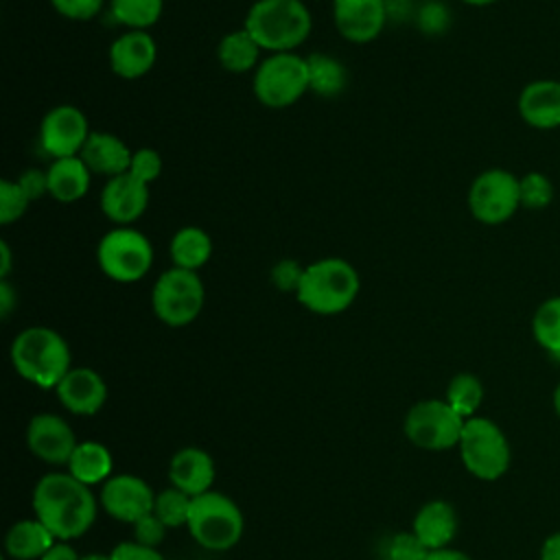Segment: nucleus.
<instances>
[{"label":"nucleus","instance_id":"20","mask_svg":"<svg viewBox=\"0 0 560 560\" xmlns=\"http://www.w3.org/2000/svg\"><path fill=\"white\" fill-rule=\"evenodd\" d=\"M171 486L184 490L190 497L208 492L214 483V459L210 453L197 446L179 448L168 462Z\"/></svg>","mask_w":560,"mask_h":560},{"label":"nucleus","instance_id":"18","mask_svg":"<svg viewBox=\"0 0 560 560\" xmlns=\"http://www.w3.org/2000/svg\"><path fill=\"white\" fill-rule=\"evenodd\" d=\"M158 61V44L149 31H125L109 46V66L120 79H140Z\"/></svg>","mask_w":560,"mask_h":560},{"label":"nucleus","instance_id":"50","mask_svg":"<svg viewBox=\"0 0 560 560\" xmlns=\"http://www.w3.org/2000/svg\"><path fill=\"white\" fill-rule=\"evenodd\" d=\"M462 2H466V4H470V7H488V4H492V2H497V0H462Z\"/></svg>","mask_w":560,"mask_h":560},{"label":"nucleus","instance_id":"30","mask_svg":"<svg viewBox=\"0 0 560 560\" xmlns=\"http://www.w3.org/2000/svg\"><path fill=\"white\" fill-rule=\"evenodd\" d=\"M532 332L540 348L560 354V295L540 302L532 317Z\"/></svg>","mask_w":560,"mask_h":560},{"label":"nucleus","instance_id":"33","mask_svg":"<svg viewBox=\"0 0 560 560\" xmlns=\"http://www.w3.org/2000/svg\"><path fill=\"white\" fill-rule=\"evenodd\" d=\"M518 195L521 208L542 210L553 201V182L538 171L525 173L523 177H518Z\"/></svg>","mask_w":560,"mask_h":560},{"label":"nucleus","instance_id":"9","mask_svg":"<svg viewBox=\"0 0 560 560\" xmlns=\"http://www.w3.org/2000/svg\"><path fill=\"white\" fill-rule=\"evenodd\" d=\"M96 260L107 278L127 284L147 276L153 265V247L140 230L118 225L98 241Z\"/></svg>","mask_w":560,"mask_h":560},{"label":"nucleus","instance_id":"24","mask_svg":"<svg viewBox=\"0 0 560 560\" xmlns=\"http://www.w3.org/2000/svg\"><path fill=\"white\" fill-rule=\"evenodd\" d=\"M57 538L37 518H22L13 523L4 536V551L13 560H39Z\"/></svg>","mask_w":560,"mask_h":560},{"label":"nucleus","instance_id":"29","mask_svg":"<svg viewBox=\"0 0 560 560\" xmlns=\"http://www.w3.org/2000/svg\"><path fill=\"white\" fill-rule=\"evenodd\" d=\"M164 9V0H109V11L116 22L129 31H147L153 26Z\"/></svg>","mask_w":560,"mask_h":560},{"label":"nucleus","instance_id":"5","mask_svg":"<svg viewBox=\"0 0 560 560\" xmlns=\"http://www.w3.org/2000/svg\"><path fill=\"white\" fill-rule=\"evenodd\" d=\"M186 527L203 549L228 551L241 540L245 518L241 508L228 494L208 490L192 497Z\"/></svg>","mask_w":560,"mask_h":560},{"label":"nucleus","instance_id":"11","mask_svg":"<svg viewBox=\"0 0 560 560\" xmlns=\"http://www.w3.org/2000/svg\"><path fill=\"white\" fill-rule=\"evenodd\" d=\"M521 208L518 177L505 168L479 173L468 190V210L483 225H501Z\"/></svg>","mask_w":560,"mask_h":560},{"label":"nucleus","instance_id":"41","mask_svg":"<svg viewBox=\"0 0 560 560\" xmlns=\"http://www.w3.org/2000/svg\"><path fill=\"white\" fill-rule=\"evenodd\" d=\"M112 560H164V556L153 549V547H144L136 540H127V542H118L112 551H109Z\"/></svg>","mask_w":560,"mask_h":560},{"label":"nucleus","instance_id":"15","mask_svg":"<svg viewBox=\"0 0 560 560\" xmlns=\"http://www.w3.org/2000/svg\"><path fill=\"white\" fill-rule=\"evenodd\" d=\"M387 0H332V22L352 44L376 39L387 22Z\"/></svg>","mask_w":560,"mask_h":560},{"label":"nucleus","instance_id":"51","mask_svg":"<svg viewBox=\"0 0 560 560\" xmlns=\"http://www.w3.org/2000/svg\"><path fill=\"white\" fill-rule=\"evenodd\" d=\"M422 2H427V0H422Z\"/></svg>","mask_w":560,"mask_h":560},{"label":"nucleus","instance_id":"4","mask_svg":"<svg viewBox=\"0 0 560 560\" xmlns=\"http://www.w3.org/2000/svg\"><path fill=\"white\" fill-rule=\"evenodd\" d=\"M359 289L357 269L348 260L330 256L304 267L295 298L315 315H337L352 306Z\"/></svg>","mask_w":560,"mask_h":560},{"label":"nucleus","instance_id":"10","mask_svg":"<svg viewBox=\"0 0 560 560\" xmlns=\"http://www.w3.org/2000/svg\"><path fill=\"white\" fill-rule=\"evenodd\" d=\"M464 422L466 420L446 400L427 398L407 411L402 431L418 448L446 451L459 444Z\"/></svg>","mask_w":560,"mask_h":560},{"label":"nucleus","instance_id":"46","mask_svg":"<svg viewBox=\"0 0 560 560\" xmlns=\"http://www.w3.org/2000/svg\"><path fill=\"white\" fill-rule=\"evenodd\" d=\"M427 560H472L468 553L459 551V549H451V547H444V549H435V551H429Z\"/></svg>","mask_w":560,"mask_h":560},{"label":"nucleus","instance_id":"32","mask_svg":"<svg viewBox=\"0 0 560 560\" xmlns=\"http://www.w3.org/2000/svg\"><path fill=\"white\" fill-rule=\"evenodd\" d=\"M190 505H192V497L186 494L184 490L168 486L164 490H160L155 494V503H153V514L168 527H182L188 525V516H190Z\"/></svg>","mask_w":560,"mask_h":560},{"label":"nucleus","instance_id":"27","mask_svg":"<svg viewBox=\"0 0 560 560\" xmlns=\"http://www.w3.org/2000/svg\"><path fill=\"white\" fill-rule=\"evenodd\" d=\"M260 50L262 48L258 46V42L243 26V28L232 31L221 37V42L217 46V59L223 70L241 74L252 68H258Z\"/></svg>","mask_w":560,"mask_h":560},{"label":"nucleus","instance_id":"48","mask_svg":"<svg viewBox=\"0 0 560 560\" xmlns=\"http://www.w3.org/2000/svg\"><path fill=\"white\" fill-rule=\"evenodd\" d=\"M81 560H112V556H109V553H96V551H92V553L81 556Z\"/></svg>","mask_w":560,"mask_h":560},{"label":"nucleus","instance_id":"6","mask_svg":"<svg viewBox=\"0 0 560 560\" xmlns=\"http://www.w3.org/2000/svg\"><path fill=\"white\" fill-rule=\"evenodd\" d=\"M457 448L466 470L481 481H494L510 468L508 438L490 418H468Z\"/></svg>","mask_w":560,"mask_h":560},{"label":"nucleus","instance_id":"39","mask_svg":"<svg viewBox=\"0 0 560 560\" xmlns=\"http://www.w3.org/2000/svg\"><path fill=\"white\" fill-rule=\"evenodd\" d=\"M105 0H50L52 9L68 20H92L101 13Z\"/></svg>","mask_w":560,"mask_h":560},{"label":"nucleus","instance_id":"8","mask_svg":"<svg viewBox=\"0 0 560 560\" xmlns=\"http://www.w3.org/2000/svg\"><path fill=\"white\" fill-rule=\"evenodd\" d=\"M254 96L273 109L298 103L308 90V61L295 52H273L262 59L254 74Z\"/></svg>","mask_w":560,"mask_h":560},{"label":"nucleus","instance_id":"23","mask_svg":"<svg viewBox=\"0 0 560 560\" xmlns=\"http://www.w3.org/2000/svg\"><path fill=\"white\" fill-rule=\"evenodd\" d=\"M46 175H48V195L59 203H74L81 197H85L90 188L92 171L79 155H74V158L55 160L48 166Z\"/></svg>","mask_w":560,"mask_h":560},{"label":"nucleus","instance_id":"31","mask_svg":"<svg viewBox=\"0 0 560 560\" xmlns=\"http://www.w3.org/2000/svg\"><path fill=\"white\" fill-rule=\"evenodd\" d=\"M464 420L472 418L475 411L479 409L481 400H483V385L481 381L470 374V372H462L455 374L446 387V398H444Z\"/></svg>","mask_w":560,"mask_h":560},{"label":"nucleus","instance_id":"12","mask_svg":"<svg viewBox=\"0 0 560 560\" xmlns=\"http://www.w3.org/2000/svg\"><path fill=\"white\" fill-rule=\"evenodd\" d=\"M85 114L74 105H57L42 118L39 147L55 160L74 158L90 138Z\"/></svg>","mask_w":560,"mask_h":560},{"label":"nucleus","instance_id":"47","mask_svg":"<svg viewBox=\"0 0 560 560\" xmlns=\"http://www.w3.org/2000/svg\"><path fill=\"white\" fill-rule=\"evenodd\" d=\"M0 258H2L0 276L4 278V276L11 271V249H9V243H7V241H0Z\"/></svg>","mask_w":560,"mask_h":560},{"label":"nucleus","instance_id":"40","mask_svg":"<svg viewBox=\"0 0 560 560\" xmlns=\"http://www.w3.org/2000/svg\"><path fill=\"white\" fill-rule=\"evenodd\" d=\"M302 273H304V267L291 258H284L280 262L273 265L271 269V282L276 289L280 291H298L300 287V280H302Z\"/></svg>","mask_w":560,"mask_h":560},{"label":"nucleus","instance_id":"3","mask_svg":"<svg viewBox=\"0 0 560 560\" xmlns=\"http://www.w3.org/2000/svg\"><path fill=\"white\" fill-rule=\"evenodd\" d=\"M243 26L262 50L293 52L311 35L313 18L302 0H256Z\"/></svg>","mask_w":560,"mask_h":560},{"label":"nucleus","instance_id":"42","mask_svg":"<svg viewBox=\"0 0 560 560\" xmlns=\"http://www.w3.org/2000/svg\"><path fill=\"white\" fill-rule=\"evenodd\" d=\"M18 184L24 190V195L28 197V201L42 199L48 192V175H46V171H39V168L24 171L18 177Z\"/></svg>","mask_w":560,"mask_h":560},{"label":"nucleus","instance_id":"45","mask_svg":"<svg viewBox=\"0 0 560 560\" xmlns=\"http://www.w3.org/2000/svg\"><path fill=\"white\" fill-rule=\"evenodd\" d=\"M540 560H560V532L545 538L540 547Z\"/></svg>","mask_w":560,"mask_h":560},{"label":"nucleus","instance_id":"26","mask_svg":"<svg viewBox=\"0 0 560 560\" xmlns=\"http://www.w3.org/2000/svg\"><path fill=\"white\" fill-rule=\"evenodd\" d=\"M168 254H171L173 267L197 271L212 256V238L206 230L197 225H186L173 234Z\"/></svg>","mask_w":560,"mask_h":560},{"label":"nucleus","instance_id":"21","mask_svg":"<svg viewBox=\"0 0 560 560\" xmlns=\"http://www.w3.org/2000/svg\"><path fill=\"white\" fill-rule=\"evenodd\" d=\"M131 155L133 151L125 144V140L109 131H92L79 153L92 173L107 177L129 173Z\"/></svg>","mask_w":560,"mask_h":560},{"label":"nucleus","instance_id":"25","mask_svg":"<svg viewBox=\"0 0 560 560\" xmlns=\"http://www.w3.org/2000/svg\"><path fill=\"white\" fill-rule=\"evenodd\" d=\"M112 468L114 459L109 448L94 440L79 442L68 462V472L85 486L105 483L112 477Z\"/></svg>","mask_w":560,"mask_h":560},{"label":"nucleus","instance_id":"44","mask_svg":"<svg viewBox=\"0 0 560 560\" xmlns=\"http://www.w3.org/2000/svg\"><path fill=\"white\" fill-rule=\"evenodd\" d=\"M15 306V293H13V287L2 278L0 282V315L2 317H9L11 311Z\"/></svg>","mask_w":560,"mask_h":560},{"label":"nucleus","instance_id":"22","mask_svg":"<svg viewBox=\"0 0 560 560\" xmlns=\"http://www.w3.org/2000/svg\"><path fill=\"white\" fill-rule=\"evenodd\" d=\"M411 532L422 540L429 551L444 549L457 534V514L448 501L433 499L424 503L411 523Z\"/></svg>","mask_w":560,"mask_h":560},{"label":"nucleus","instance_id":"34","mask_svg":"<svg viewBox=\"0 0 560 560\" xmlns=\"http://www.w3.org/2000/svg\"><path fill=\"white\" fill-rule=\"evenodd\" d=\"M28 197L20 188L18 179H2L0 182V223L9 225L18 221L26 208H28Z\"/></svg>","mask_w":560,"mask_h":560},{"label":"nucleus","instance_id":"19","mask_svg":"<svg viewBox=\"0 0 560 560\" xmlns=\"http://www.w3.org/2000/svg\"><path fill=\"white\" fill-rule=\"evenodd\" d=\"M521 118L534 129H556L560 127V81L558 79H536L529 81L516 101Z\"/></svg>","mask_w":560,"mask_h":560},{"label":"nucleus","instance_id":"13","mask_svg":"<svg viewBox=\"0 0 560 560\" xmlns=\"http://www.w3.org/2000/svg\"><path fill=\"white\" fill-rule=\"evenodd\" d=\"M98 499H101L103 510L112 518L133 525L144 514L153 512L155 492L151 490V486L144 479L122 472V475H112L103 483Z\"/></svg>","mask_w":560,"mask_h":560},{"label":"nucleus","instance_id":"1","mask_svg":"<svg viewBox=\"0 0 560 560\" xmlns=\"http://www.w3.org/2000/svg\"><path fill=\"white\" fill-rule=\"evenodd\" d=\"M33 512L57 540L68 542L94 525L96 499L70 472H48L33 488Z\"/></svg>","mask_w":560,"mask_h":560},{"label":"nucleus","instance_id":"2","mask_svg":"<svg viewBox=\"0 0 560 560\" xmlns=\"http://www.w3.org/2000/svg\"><path fill=\"white\" fill-rule=\"evenodd\" d=\"M9 357L15 372L42 389H55L72 370L68 341L48 326H28L18 332Z\"/></svg>","mask_w":560,"mask_h":560},{"label":"nucleus","instance_id":"7","mask_svg":"<svg viewBox=\"0 0 560 560\" xmlns=\"http://www.w3.org/2000/svg\"><path fill=\"white\" fill-rule=\"evenodd\" d=\"M206 300V289L197 271L171 267L160 273L151 291V308L155 317L171 326L182 328L192 324Z\"/></svg>","mask_w":560,"mask_h":560},{"label":"nucleus","instance_id":"28","mask_svg":"<svg viewBox=\"0 0 560 560\" xmlns=\"http://www.w3.org/2000/svg\"><path fill=\"white\" fill-rule=\"evenodd\" d=\"M308 61V79H311V90L319 96H337L346 83H348V72L343 63L330 55L315 52L306 57Z\"/></svg>","mask_w":560,"mask_h":560},{"label":"nucleus","instance_id":"35","mask_svg":"<svg viewBox=\"0 0 560 560\" xmlns=\"http://www.w3.org/2000/svg\"><path fill=\"white\" fill-rule=\"evenodd\" d=\"M429 549L422 545V540L413 532L394 534L387 540L385 560H427Z\"/></svg>","mask_w":560,"mask_h":560},{"label":"nucleus","instance_id":"16","mask_svg":"<svg viewBox=\"0 0 560 560\" xmlns=\"http://www.w3.org/2000/svg\"><path fill=\"white\" fill-rule=\"evenodd\" d=\"M149 206V184L122 173L109 177L101 190V210L116 225H131Z\"/></svg>","mask_w":560,"mask_h":560},{"label":"nucleus","instance_id":"36","mask_svg":"<svg viewBox=\"0 0 560 560\" xmlns=\"http://www.w3.org/2000/svg\"><path fill=\"white\" fill-rule=\"evenodd\" d=\"M129 173L138 179H142L144 184H151L160 177L162 173V158L155 149L151 147H142L136 149L131 155V164H129Z\"/></svg>","mask_w":560,"mask_h":560},{"label":"nucleus","instance_id":"49","mask_svg":"<svg viewBox=\"0 0 560 560\" xmlns=\"http://www.w3.org/2000/svg\"><path fill=\"white\" fill-rule=\"evenodd\" d=\"M553 407H556V413H558V418H560V383H558L556 389H553Z\"/></svg>","mask_w":560,"mask_h":560},{"label":"nucleus","instance_id":"43","mask_svg":"<svg viewBox=\"0 0 560 560\" xmlns=\"http://www.w3.org/2000/svg\"><path fill=\"white\" fill-rule=\"evenodd\" d=\"M39 560H81V556L70 547V542L59 540Z\"/></svg>","mask_w":560,"mask_h":560},{"label":"nucleus","instance_id":"37","mask_svg":"<svg viewBox=\"0 0 560 560\" xmlns=\"http://www.w3.org/2000/svg\"><path fill=\"white\" fill-rule=\"evenodd\" d=\"M448 22H451V15H448L446 7L438 0H427L418 11V26L427 35H438V33L446 31Z\"/></svg>","mask_w":560,"mask_h":560},{"label":"nucleus","instance_id":"14","mask_svg":"<svg viewBox=\"0 0 560 560\" xmlns=\"http://www.w3.org/2000/svg\"><path fill=\"white\" fill-rule=\"evenodd\" d=\"M77 435L74 429L55 413H37L31 418L26 427V446L28 451L52 466H61L70 462L74 448H77Z\"/></svg>","mask_w":560,"mask_h":560},{"label":"nucleus","instance_id":"38","mask_svg":"<svg viewBox=\"0 0 560 560\" xmlns=\"http://www.w3.org/2000/svg\"><path fill=\"white\" fill-rule=\"evenodd\" d=\"M131 529H133V540H136V542L144 545V547L158 549V545L164 540L168 527H166L153 512H149V514H144L142 518H138V521L131 525Z\"/></svg>","mask_w":560,"mask_h":560},{"label":"nucleus","instance_id":"17","mask_svg":"<svg viewBox=\"0 0 560 560\" xmlns=\"http://www.w3.org/2000/svg\"><path fill=\"white\" fill-rule=\"evenodd\" d=\"M55 392L59 402L74 416H94L107 400V385L92 368H72Z\"/></svg>","mask_w":560,"mask_h":560}]
</instances>
